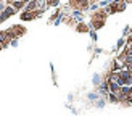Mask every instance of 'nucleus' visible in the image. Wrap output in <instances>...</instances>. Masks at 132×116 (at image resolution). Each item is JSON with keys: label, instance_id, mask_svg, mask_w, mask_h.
Returning <instances> with one entry per match:
<instances>
[{"label": "nucleus", "instance_id": "obj_3", "mask_svg": "<svg viewBox=\"0 0 132 116\" xmlns=\"http://www.w3.org/2000/svg\"><path fill=\"white\" fill-rule=\"evenodd\" d=\"M90 8H92V10H97V8H98V3H94V5L90 6Z\"/></svg>", "mask_w": 132, "mask_h": 116}, {"label": "nucleus", "instance_id": "obj_2", "mask_svg": "<svg viewBox=\"0 0 132 116\" xmlns=\"http://www.w3.org/2000/svg\"><path fill=\"white\" fill-rule=\"evenodd\" d=\"M122 44H126V40H124V39H121V40L118 42V47H122Z\"/></svg>", "mask_w": 132, "mask_h": 116}, {"label": "nucleus", "instance_id": "obj_1", "mask_svg": "<svg viewBox=\"0 0 132 116\" xmlns=\"http://www.w3.org/2000/svg\"><path fill=\"white\" fill-rule=\"evenodd\" d=\"M100 76H94V84H100Z\"/></svg>", "mask_w": 132, "mask_h": 116}]
</instances>
